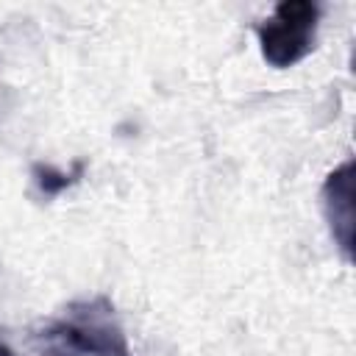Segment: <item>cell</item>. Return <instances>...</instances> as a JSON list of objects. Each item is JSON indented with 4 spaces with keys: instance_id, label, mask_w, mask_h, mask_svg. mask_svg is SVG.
Listing matches in <instances>:
<instances>
[{
    "instance_id": "obj_1",
    "label": "cell",
    "mask_w": 356,
    "mask_h": 356,
    "mask_svg": "<svg viewBox=\"0 0 356 356\" xmlns=\"http://www.w3.org/2000/svg\"><path fill=\"white\" fill-rule=\"evenodd\" d=\"M320 6L312 0H284L256 25L261 58L275 70L300 64L317 42Z\"/></svg>"
},
{
    "instance_id": "obj_4",
    "label": "cell",
    "mask_w": 356,
    "mask_h": 356,
    "mask_svg": "<svg viewBox=\"0 0 356 356\" xmlns=\"http://www.w3.org/2000/svg\"><path fill=\"white\" fill-rule=\"evenodd\" d=\"M31 175H33V184H36L42 197H56V195H61L67 186H72L83 175V161H75L70 172L56 170L53 164H33Z\"/></svg>"
},
{
    "instance_id": "obj_2",
    "label": "cell",
    "mask_w": 356,
    "mask_h": 356,
    "mask_svg": "<svg viewBox=\"0 0 356 356\" xmlns=\"http://www.w3.org/2000/svg\"><path fill=\"white\" fill-rule=\"evenodd\" d=\"M44 337L83 356H131L114 306L106 298L72 303L67 317L53 323Z\"/></svg>"
},
{
    "instance_id": "obj_3",
    "label": "cell",
    "mask_w": 356,
    "mask_h": 356,
    "mask_svg": "<svg viewBox=\"0 0 356 356\" xmlns=\"http://www.w3.org/2000/svg\"><path fill=\"white\" fill-rule=\"evenodd\" d=\"M323 214L331 228V236L345 259L353 250V161H342L334 172H328L323 192Z\"/></svg>"
}]
</instances>
